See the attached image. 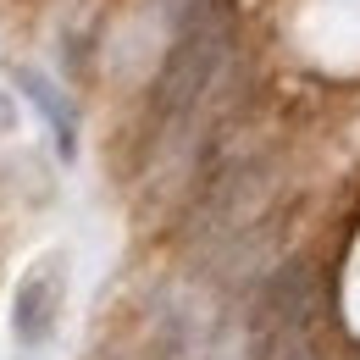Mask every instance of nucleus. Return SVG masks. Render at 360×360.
I'll return each mask as SVG.
<instances>
[{"label":"nucleus","instance_id":"3","mask_svg":"<svg viewBox=\"0 0 360 360\" xmlns=\"http://www.w3.org/2000/svg\"><path fill=\"white\" fill-rule=\"evenodd\" d=\"M11 84H17V94L45 117L50 139H56V155L72 161V155H78V111H72V100L56 89L39 67H11Z\"/></svg>","mask_w":360,"mask_h":360},{"label":"nucleus","instance_id":"1","mask_svg":"<svg viewBox=\"0 0 360 360\" xmlns=\"http://www.w3.org/2000/svg\"><path fill=\"white\" fill-rule=\"evenodd\" d=\"M222 56H227V28H222V17H200V22L183 34L178 45H172L167 67H161V78H155V117H161V122L188 117V111L205 100V89L217 84Z\"/></svg>","mask_w":360,"mask_h":360},{"label":"nucleus","instance_id":"4","mask_svg":"<svg viewBox=\"0 0 360 360\" xmlns=\"http://www.w3.org/2000/svg\"><path fill=\"white\" fill-rule=\"evenodd\" d=\"M17 128V105H11V94H0V139Z\"/></svg>","mask_w":360,"mask_h":360},{"label":"nucleus","instance_id":"2","mask_svg":"<svg viewBox=\"0 0 360 360\" xmlns=\"http://www.w3.org/2000/svg\"><path fill=\"white\" fill-rule=\"evenodd\" d=\"M67 311V255L45 250L34 266L17 277V294H11V338L22 349H45L61 327Z\"/></svg>","mask_w":360,"mask_h":360}]
</instances>
